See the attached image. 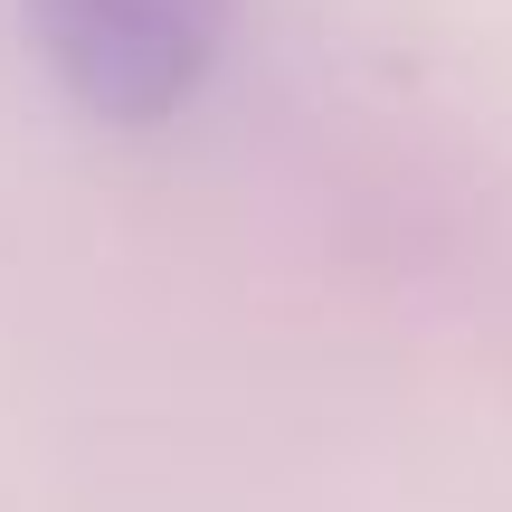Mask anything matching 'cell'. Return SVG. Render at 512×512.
I'll return each mask as SVG.
<instances>
[{
    "instance_id": "cell-1",
    "label": "cell",
    "mask_w": 512,
    "mask_h": 512,
    "mask_svg": "<svg viewBox=\"0 0 512 512\" xmlns=\"http://www.w3.org/2000/svg\"><path fill=\"white\" fill-rule=\"evenodd\" d=\"M19 29L76 114L152 133L219 76L238 0H19Z\"/></svg>"
}]
</instances>
